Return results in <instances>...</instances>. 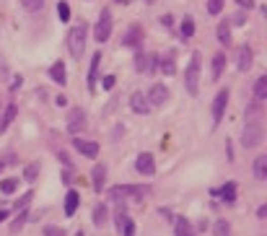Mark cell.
<instances>
[{
    "mask_svg": "<svg viewBox=\"0 0 267 236\" xmlns=\"http://www.w3.org/2000/svg\"><path fill=\"white\" fill-rule=\"evenodd\" d=\"M16 112H18V106L16 104H8V109H6V114H3V120H0V133L6 130V127L13 122V117H16Z\"/></svg>",
    "mask_w": 267,
    "mask_h": 236,
    "instance_id": "cell-28",
    "label": "cell"
},
{
    "mask_svg": "<svg viewBox=\"0 0 267 236\" xmlns=\"http://www.w3.org/2000/svg\"><path fill=\"white\" fill-rule=\"evenodd\" d=\"M130 106H132V112H138V114H148L153 106H150V101H148V96L145 94H132L130 96Z\"/></svg>",
    "mask_w": 267,
    "mask_h": 236,
    "instance_id": "cell-13",
    "label": "cell"
},
{
    "mask_svg": "<svg viewBox=\"0 0 267 236\" xmlns=\"http://www.w3.org/2000/svg\"><path fill=\"white\" fill-rule=\"evenodd\" d=\"M16 187H18V179H3L0 182V192H3V195H13Z\"/></svg>",
    "mask_w": 267,
    "mask_h": 236,
    "instance_id": "cell-31",
    "label": "cell"
},
{
    "mask_svg": "<svg viewBox=\"0 0 267 236\" xmlns=\"http://www.w3.org/2000/svg\"><path fill=\"white\" fill-rule=\"evenodd\" d=\"M220 11H223V0H208V13L210 16H218Z\"/></svg>",
    "mask_w": 267,
    "mask_h": 236,
    "instance_id": "cell-34",
    "label": "cell"
},
{
    "mask_svg": "<svg viewBox=\"0 0 267 236\" xmlns=\"http://www.w3.org/2000/svg\"><path fill=\"white\" fill-rule=\"evenodd\" d=\"M73 145H75V151L86 159H96L99 156V143L94 140H83V138H73Z\"/></svg>",
    "mask_w": 267,
    "mask_h": 236,
    "instance_id": "cell-7",
    "label": "cell"
},
{
    "mask_svg": "<svg viewBox=\"0 0 267 236\" xmlns=\"http://www.w3.org/2000/svg\"><path fill=\"white\" fill-rule=\"evenodd\" d=\"M6 218H8V210H3V208H0V223H3Z\"/></svg>",
    "mask_w": 267,
    "mask_h": 236,
    "instance_id": "cell-49",
    "label": "cell"
},
{
    "mask_svg": "<svg viewBox=\"0 0 267 236\" xmlns=\"http://www.w3.org/2000/svg\"><path fill=\"white\" fill-rule=\"evenodd\" d=\"M117 3H122V6H127V3H130V0H117Z\"/></svg>",
    "mask_w": 267,
    "mask_h": 236,
    "instance_id": "cell-50",
    "label": "cell"
},
{
    "mask_svg": "<svg viewBox=\"0 0 267 236\" xmlns=\"http://www.w3.org/2000/svg\"><path fill=\"white\" fill-rule=\"evenodd\" d=\"M252 60H254V52H252V47H239V52H236V68L241 70V73H247L249 68H252Z\"/></svg>",
    "mask_w": 267,
    "mask_h": 236,
    "instance_id": "cell-10",
    "label": "cell"
},
{
    "mask_svg": "<svg viewBox=\"0 0 267 236\" xmlns=\"http://www.w3.org/2000/svg\"><path fill=\"white\" fill-rule=\"evenodd\" d=\"M174 233H176V236H197L195 226H192L187 218H174Z\"/></svg>",
    "mask_w": 267,
    "mask_h": 236,
    "instance_id": "cell-18",
    "label": "cell"
},
{
    "mask_svg": "<svg viewBox=\"0 0 267 236\" xmlns=\"http://www.w3.org/2000/svg\"><path fill=\"white\" fill-rule=\"evenodd\" d=\"M213 233H215V236H231V223H228V221H215Z\"/></svg>",
    "mask_w": 267,
    "mask_h": 236,
    "instance_id": "cell-30",
    "label": "cell"
},
{
    "mask_svg": "<svg viewBox=\"0 0 267 236\" xmlns=\"http://www.w3.org/2000/svg\"><path fill=\"white\" fill-rule=\"evenodd\" d=\"M135 68L143 73V68H145V52L143 50H138V55H135Z\"/></svg>",
    "mask_w": 267,
    "mask_h": 236,
    "instance_id": "cell-38",
    "label": "cell"
},
{
    "mask_svg": "<svg viewBox=\"0 0 267 236\" xmlns=\"http://www.w3.org/2000/svg\"><path fill=\"white\" fill-rule=\"evenodd\" d=\"M106 218H109V208H106L104 203L96 205V208H94V226H104Z\"/></svg>",
    "mask_w": 267,
    "mask_h": 236,
    "instance_id": "cell-24",
    "label": "cell"
},
{
    "mask_svg": "<svg viewBox=\"0 0 267 236\" xmlns=\"http://www.w3.org/2000/svg\"><path fill=\"white\" fill-rule=\"evenodd\" d=\"M223 68H226V55L223 52H218L215 57H213V81H218L220 75H223Z\"/></svg>",
    "mask_w": 267,
    "mask_h": 236,
    "instance_id": "cell-23",
    "label": "cell"
},
{
    "mask_svg": "<svg viewBox=\"0 0 267 236\" xmlns=\"http://www.w3.org/2000/svg\"><path fill=\"white\" fill-rule=\"evenodd\" d=\"M213 195H220V198H223V203L234 205L236 203V184L234 182H226L220 189H213Z\"/></svg>",
    "mask_w": 267,
    "mask_h": 236,
    "instance_id": "cell-17",
    "label": "cell"
},
{
    "mask_svg": "<svg viewBox=\"0 0 267 236\" xmlns=\"http://www.w3.org/2000/svg\"><path fill=\"white\" fill-rule=\"evenodd\" d=\"M29 200H31V192H26V195H21V200L16 203V210H18V208H21V210H24V208L29 205Z\"/></svg>",
    "mask_w": 267,
    "mask_h": 236,
    "instance_id": "cell-40",
    "label": "cell"
},
{
    "mask_svg": "<svg viewBox=\"0 0 267 236\" xmlns=\"http://www.w3.org/2000/svg\"><path fill=\"white\" fill-rule=\"evenodd\" d=\"M21 83H24V78H21V75H18V78H13V81H11V91H16Z\"/></svg>",
    "mask_w": 267,
    "mask_h": 236,
    "instance_id": "cell-42",
    "label": "cell"
},
{
    "mask_svg": "<svg viewBox=\"0 0 267 236\" xmlns=\"http://www.w3.org/2000/svg\"><path fill=\"white\" fill-rule=\"evenodd\" d=\"M159 70L164 75H176V55L174 52H164L159 60Z\"/></svg>",
    "mask_w": 267,
    "mask_h": 236,
    "instance_id": "cell-14",
    "label": "cell"
},
{
    "mask_svg": "<svg viewBox=\"0 0 267 236\" xmlns=\"http://www.w3.org/2000/svg\"><path fill=\"white\" fill-rule=\"evenodd\" d=\"M257 218H267V205H259V210H257Z\"/></svg>",
    "mask_w": 267,
    "mask_h": 236,
    "instance_id": "cell-45",
    "label": "cell"
},
{
    "mask_svg": "<svg viewBox=\"0 0 267 236\" xmlns=\"http://www.w3.org/2000/svg\"><path fill=\"white\" fill-rule=\"evenodd\" d=\"M44 236H65V228H60V226H44Z\"/></svg>",
    "mask_w": 267,
    "mask_h": 236,
    "instance_id": "cell-36",
    "label": "cell"
},
{
    "mask_svg": "<svg viewBox=\"0 0 267 236\" xmlns=\"http://www.w3.org/2000/svg\"><path fill=\"white\" fill-rule=\"evenodd\" d=\"M148 3H153V0H148Z\"/></svg>",
    "mask_w": 267,
    "mask_h": 236,
    "instance_id": "cell-52",
    "label": "cell"
},
{
    "mask_svg": "<svg viewBox=\"0 0 267 236\" xmlns=\"http://www.w3.org/2000/svg\"><path fill=\"white\" fill-rule=\"evenodd\" d=\"M26 221H29V210L24 208V210H21L18 216L13 218V223H11V233H18L21 228H24V223H26Z\"/></svg>",
    "mask_w": 267,
    "mask_h": 236,
    "instance_id": "cell-26",
    "label": "cell"
},
{
    "mask_svg": "<svg viewBox=\"0 0 267 236\" xmlns=\"http://www.w3.org/2000/svg\"><path fill=\"white\" fill-rule=\"evenodd\" d=\"M101 86H104V89H106V91H112V89H115V75H106Z\"/></svg>",
    "mask_w": 267,
    "mask_h": 236,
    "instance_id": "cell-41",
    "label": "cell"
},
{
    "mask_svg": "<svg viewBox=\"0 0 267 236\" xmlns=\"http://www.w3.org/2000/svg\"><path fill=\"white\" fill-rule=\"evenodd\" d=\"M83 127H86V112L83 109H70V114H68V133L78 135Z\"/></svg>",
    "mask_w": 267,
    "mask_h": 236,
    "instance_id": "cell-9",
    "label": "cell"
},
{
    "mask_svg": "<svg viewBox=\"0 0 267 236\" xmlns=\"http://www.w3.org/2000/svg\"><path fill=\"white\" fill-rule=\"evenodd\" d=\"M13 161H16V159H13V156H8V159H6V161H0V171H3V169H6V166H8V164H13Z\"/></svg>",
    "mask_w": 267,
    "mask_h": 236,
    "instance_id": "cell-46",
    "label": "cell"
},
{
    "mask_svg": "<svg viewBox=\"0 0 267 236\" xmlns=\"http://www.w3.org/2000/svg\"><path fill=\"white\" fill-rule=\"evenodd\" d=\"M99 62H101V52H96L94 55V60H91V70H88V89H96V78H99Z\"/></svg>",
    "mask_w": 267,
    "mask_h": 236,
    "instance_id": "cell-20",
    "label": "cell"
},
{
    "mask_svg": "<svg viewBox=\"0 0 267 236\" xmlns=\"http://www.w3.org/2000/svg\"><path fill=\"white\" fill-rule=\"evenodd\" d=\"M57 16H60V21H70V6L68 3H57Z\"/></svg>",
    "mask_w": 267,
    "mask_h": 236,
    "instance_id": "cell-35",
    "label": "cell"
},
{
    "mask_svg": "<svg viewBox=\"0 0 267 236\" xmlns=\"http://www.w3.org/2000/svg\"><path fill=\"white\" fill-rule=\"evenodd\" d=\"M264 133H262V125L259 122H247V127H244V135H241V145L244 148H257L262 143Z\"/></svg>",
    "mask_w": 267,
    "mask_h": 236,
    "instance_id": "cell-4",
    "label": "cell"
},
{
    "mask_svg": "<svg viewBox=\"0 0 267 236\" xmlns=\"http://www.w3.org/2000/svg\"><path fill=\"white\" fill-rule=\"evenodd\" d=\"M86 34H88V26L86 24H78L68 31V50L73 57H81L83 50H86Z\"/></svg>",
    "mask_w": 267,
    "mask_h": 236,
    "instance_id": "cell-2",
    "label": "cell"
},
{
    "mask_svg": "<svg viewBox=\"0 0 267 236\" xmlns=\"http://www.w3.org/2000/svg\"><path fill=\"white\" fill-rule=\"evenodd\" d=\"M120 233H122V236H135V221H127L125 228H122Z\"/></svg>",
    "mask_w": 267,
    "mask_h": 236,
    "instance_id": "cell-39",
    "label": "cell"
},
{
    "mask_svg": "<svg viewBox=\"0 0 267 236\" xmlns=\"http://www.w3.org/2000/svg\"><path fill=\"white\" fill-rule=\"evenodd\" d=\"M254 179L257 182L267 179V156H257L254 159Z\"/></svg>",
    "mask_w": 267,
    "mask_h": 236,
    "instance_id": "cell-21",
    "label": "cell"
},
{
    "mask_svg": "<svg viewBox=\"0 0 267 236\" xmlns=\"http://www.w3.org/2000/svg\"><path fill=\"white\" fill-rule=\"evenodd\" d=\"M140 42H143V29H140L138 24H132V26L127 29V34L122 36V45H125V47H135V50H138V47H140Z\"/></svg>",
    "mask_w": 267,
    "mask_h": 236,
    "instance_id": "cell-12",
    "label": "cell"
},
{
    "mask_svg": "<svg viewBox=\"0 0 267 236\" xmlns=\"http://www.w3.org/2000/svg\"><path fill=\"white\" fill-rule=\"evenodd\" d=\"M184 89L189 96H197V91H200V52L192 55L189 65L184 70Z\"/></svg>",
    "mask_w": 267,
    "mask_h": 236,
    "instance_id": "cell-1",
    "label": "cell"
},
{
    "mask_svg": "<svg viewBox=\"0 0 267 236\" xmlns=\"http://www.w3.org/2000/svg\"><path fill=\"white\" fill-rule=\"evenodd\" d=\"M145 96H148L150 106H161V104L169 101V89H166L164 83H156V86H150V91H148Z\"/></svg>",
    "mask_w": 267,
    "mask_h": 236,
    "instance_id": "cell-8",
    "label": "cell"
},
{
    "mask_svg": "<svg viewBox=\"0 0 267 236\" xmlns=\"http://www.w3.org/2000/svg\"><path fill=\"white\" fill-rule=\"evenodd\" d=\"M236 3H239L241 8H252V6H254V0H236Z\"/></svg>",
    "mask_w": 267,
    "mask_h": 236,
    "instance_id": "cell-43",
    "label": "cell"
},
{
    "mask_svg": "<svg viewBox=\"0 0 267 236\" xmlns=\"http://www.w3.org/2000/svg\"><path fill=\"white\" fill-rule=\"evenodd\" d=\"M226 104H228V91L223 89L213 99V125H220V120H223V114H226Z\"/></svg>",
    "mask_w": 267,
    "mask_h": 236,
    "instance_id": "cell-6",
    "label": "cell"
},
{
    "mask_svg": "<svg viewBox=\"0 0 267 236\" xmlns=\"http://www.w3.org/2000/svg\"><path fill=\"white\" fill-rule=\"evenodd\" d=\"M135 169H138V174H145V177H153L156 174V161L150 153H140L135 159Z\"/></svg>",
    "mask_w": 267,
    "mask_h": 236,
    "instance_id": "cell-11",
    "label": "cell"
},
{
    "mask_svg": "<svg viewBox=\"0 0 267 236\" xmlns=\"http://www.w3.org/2000/svg\"><path fill=\"white\" fill-rule=\"evenodd\" d=\"M78 205H81V195L75 189H68V195H65V216H75V210H78Z\"/></svg>",
    "mask_w": 267,
    "mask_h": 236,
    "instance_id": "cell-15",
    "label": "cell"
},
{
    "mask_svg": "<svg viewBox=\"0 0 267 236\" xmlns=\"http://www.w3.org/2000/svg\"><path fill=\"white\" fill-rule=\"evenodd\" d=\"M247 117H249V122H259V117H262V104L259 101L247 106Z\"/></svg>",
    "mask_w": 267,
    "mask_h": 236,
    "instance_id": "cell-29",
    "label": "cell"
},
{
    "mask_svg": "<svg viewBox=\"0 0 267 236\" xmlns=\"http://www.w3.org/2000/svg\"><path fill=\"white\" fill-rule=\"evenodd\" d=\"M3 68H6V65H3V62H0V70H3Z\"/></svg>",
    "mask_w": 267,
    "mask_h": 236,
    "instance_id": "cell-51",
    "label": "cell"
},
{
    "mask_svg": "<svg viewBox=\"0 0 267 236\" xmlns=\"http://www.w3.org/2000/svg\"><path fill=\"white\" fill-rule=\"evenodd\" d=\"M55 104H57V106H65V104H68V99H65V96H57Z\"/></svg>",
    "mask_w": 267,
    "mask_h": 236,
    "instance_id": "cell-48",
    "label": "cell"
},
{
    "mask_svg": "<svg viewBox=\"0 0 267 236\" xmlns=\"http://www.w3.org/2000/svg\"><path fill=\"white\" fill-rule=\"evenodd\" d=\"M36 177H39V164L34 161V164H29V166L24 169V179H26V182H34Z\"/></svg>",
    "mask_w": 267,
    "mask_h": 236,
    "instance_id": "cell-32",
    "label": "cell"
},
{
    "mask_svg": "<svg viewBox=\"0 0 267 236\" xmlns=\"http://www.w3.org/2000/svg\"><path fill=\"white\" fill-rule=\"evenodd\" d=\"M21 3H24V8H29V11H39L44 6V0H21Z\"/></svg>",
    "mask_w": 267,
    "mask_h": 236,
    "instance_id": "cell-37",
    "label": "cell"
},
{
    "mask_svg": "<svg viewBox=\"0 0 267 236\" xmlns=\"http://www.w3.org/2000/svg\"><path fill=\"white\" fill-rule=\"evenodd\" d=\"M156 65H159L156 55H145V68H143V73H145V75H153V73H156Z\"/></svg>",
    "mask_w": 267,
    "mask_h": 236,
    "instance_id": "cell-33",
    "label": "cell"
},
{
    "mask_svg": "<svg viewBox=\"0 0 267 236\" xmlns=\"http://www.w3.org/2000/svg\"><path fill=\"white\" fill-rule=\"evenodd\" d=\"M218 42L220 45H231V26H228V21H223V24L218 26Z\"/></svg>",
    "mask_w": 267,
    "mask_h": 236,
    "instance_id": "cell-27",
    "label": "cell"
},
{
    "mask_svg": "<svg viewBox=\"0 0 267 236\" xmlns=\"http://www.w3.org/2000/svg\"><path fill=\"white\" fill-rule=\"evenodd\" d=\"M267 99V75H259L257 83H254V101H264Z\"/></svg>",
    "mask_w": 267,
    "mask_h": 236,
    "instance_id": "cell-22",
    "label": "cell"
},
{
    "mask_svg": "<svg viewBox=\"0 0 267 236\" xmlns=\"http://www.w3.org/2000/svg\"><path fill=\"white\" fill-rule=\"evenodd\" d=\"M109 36H112V13L104 8V11H101V18H99V24H96V29H94V39L101 45V42H106Z\"/></svg>",
    "mask_w": 267,
    "mask_h": 236,
    "instance_id": "cell-5",
    "label": "cell"
},
{
    "mask_svg": "<svg viewBox=\"0 0 267 236\" xmlns=\"http://www.w3.org/2000/svg\"><path fill=\"white\" fill-rule=\"evenodd\" d=\"M50 78H52L55 83H60V86L68 83V75H65V62H62V60H57L55 65L50 68Z\"/></svg>",
    "mask_w": 267,
    "mask_h": 236,
    "instance_id": "cell-19",
    "label": "cell"
},
{
    "mask_svg": "<svg viewBox=\"0 0 267 236\" xmlns=\"http://www.w3.org/2000/svg\"><path fill=\"white\" fill-rule=\"evenodd\" d=\"M60 161H62L65 166H68V169H70V159H68V153H65V151H60Z\"/></svg>",
    "mask_w": 267,
    "mask_h": 236,
    "instance_id": "cell-44",
    "label": "cell"
},
{
    "mask_svg": "<svg viewBox=\"0 0 267 236\" xmlns=\"http://www.w3.org/2000/svg\"><path fill=\"white\" fill-rule=\"evenodd\" d=\"M148 195L145 187H135V184H120V187H112L109 189V198L112 200H143Z\"/></svg>",
    "mask_w": 267,
    "mask_h": 236,
    "instance_id": "cell-3",
    "label": "cell"
},
{
    "mask_svg": "<svg viewBox=\"0 0 267 236\" xmlns=\"http://www.w3.org/2000/svg\"><path fill=\"white\" fill-rule=\"evenodd\" d=\"M159 213H161L164 218H171V210H169V208H159Z\"/></svg>",
    "mask_w": 267,
    "mask_h": 236,
    "instance_id": "cell-47",
    "label": "cell"
},
{
    "mask_svg": "<svg viewBox=\"0 0 267 236\" xmlns=\"http://www.w3.org/2000/svg\"><path fill=\"white\" fill-rule=\"evenodd\" d=\"M179 31H182L179 36H182L184 42L195 36V21H192V16H184V21H182V29H179Z\"/></svg>",
    "mask_w": 267,
    "mask_h": 236,
    "instance_id": "cell-25",
    "label": "cell"
},
{
    "mask_svg": "<svg viewBox=\"0 0 267 236\" xmlns=\"http://www.w3.org/2000/svg\"><path fill=\"white\" fill-rule=\"evenodd\" d=\"M104 182H106V166L104 164H96L94 171H91V184H94L96 192H101L104 189Z\"/></svg>",
    "mask_w": 267,
    "mask_h": 236,
    "instance_id": "cell-16",
    "label": "cell"
}]
</instances>
